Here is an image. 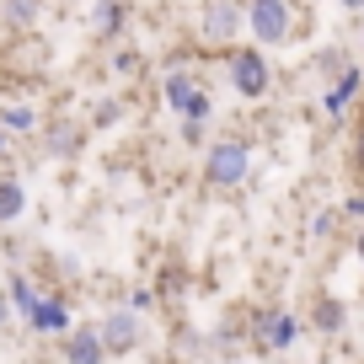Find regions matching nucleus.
Here are the masks:
<instances>
[{
    "mask_svg": "<svg viewBox=\"0 0 364 364\" xmlns=\"http://www.w3.org/2000/svg\"><path fill=\"white\" fill-rule=\"evenodd\" d=\"M353 257L364 262V225H359V236H353Z\"/></svg>",
    "mask_w": 364,
    "mask_h": 364,
    "instance_id": "25",
    "label": "nucleus"
},
{
    "mask_svg": "<svg viewBox=\"0 0 364 364\" xmlns=\"http://www.w3.org/2000/svg\"><path fill=\"white\" fill-rule=\"evenodd\" d=\"M33 332H43V338H65L75 321H70V306L65 300H54V295H43V306L33 311V321H27Z\"/></svg>",
    "mask_w": 364,
    "mask_h": 364,
    "instance_id": "12",
    "label": "nucleus"
},
{
    "mask_svg": "<svg viewBox=\"0 0 364 364\" xmlns=\"http://www.w3.org/2000/svg\"><path fill=\"white\" fill-rule=\"evenodd\" d=\"M0 150H6V129H0Z\"/></svg>",
    "mask_w": 364,
    "mask_h": 364,
    "instance_id": "27",
    "label": "nucleus"
},
{
    "mask_svg": "<svg viewBox=\"0 0 364 364\" xmlns=\"http://www.w3.org/2000/svg\"><path fill=\"white\" fill-rule=\"evenodd\" d=\"M6 295H11V311H16L22 321H33V311L43 306V289H38L33 279H27V273H16L11 284H6Z\"/></svg>",
    "mask_w": 364,
    "mask_h": 364,
    "instance_id": "13",
    "label": "nucleus"
},
{
    "mask_svg": "<svg viewBox=\"0 0 364 364\" xmlns=\"http://www.w3.org/2000/svg\"><path fill=\"white\" fill-rule=\"evenodd\" d=\"M247 33V0H204V16H198V38L215 48H230Z\"/></svg>",
    "mask_w": 364,
    "mask_h": 364,
    "instance_id": "4",
    "label": "nucleus"
},
{
    "mask_svg": "<svg viewBox=\"0 0 364 364\" xmlns=\"http://www.w3.org/2000/svg\"><path fill=\"white\" fill-rule=\"evenodd\" d=\"M311 327H316V332H343V327H348V306L332 300V295H321L316 306H311Z\"/></svg>",
    "mask_w": 364,
    "mask_h": 364,
    "instance_id": "16",
    "label": "nucleus"
},
{
    "mask_svg": "<svg viewBox=\"0 0 364 364\" xmlns=\"http://www.w3.org/2000/svg\"><path fill=\"white\" fill-rule=\"evenodd\" d=\"M124 113H129V107L118 102V97H102V102H91V129H113V124H124Z\"/></svg>",
    "mask_w": 364,
    "mask_h": 364,
    "instance_id": "17",
    "label": "nucleus"
},
{
    "mask_svg": "<svg viewBox=\"0 0 364 364\" xmlns=\"http://www.w3.org/2000/svg\"><path fill=\"white\" fill-rule=\"evenodd\" d=\"M209 139V124H182V145H204Z\"/></svg>",
    "mask_w": 364,
    "mask_h": 364,
    "instance_id": "20",
    "label": "nucleus"
},
{
    "mask_svg": "<svg viewBox=\"0 0 364 364\" xmlns=\"http://www.w3.org/2000/svg\"><path fill=\"white\" fill-rule=\"evenodd\" d=\"M198 91H204V80L193 75V70H166V80H161V97H166V107L171 113H188V107H193V97Z\"/></svg>",
    "mask_w": 364,
    "mask_h": 364,
    "instance_id": "11",
    "label": "nucleus"
},
{
    "mask_svg": "<svg viewBox=\"0 0 364 364\" xmlns=\"http://www.w3.org/2000/svg\"><path fill=\"white\" fill-rule=\"evenodd\" d=\"M300 33L295 0H247V38L257 48H284Z\"/></svg>",
    "mask_w": 364,
    "mask_h": 364,
    "instance_id": "2",
    "label": "nucleus"
},
{
    "mask_svg": "<svg viewBox=\"0 0 364 364\" xmlns=\"http://www.w3.org/2000/svg\"><path fill=\"white\" fill-rule=\"evenodd\" d=\"M225 80L236 97H247V102H262L273 91V70H268V48L257 43H230L225 48Z\"/></svg>",
    "mask_w": 364,
    "mask_h": 364,
    "instance_id": "1",
    "label": "nucleus"
},
{
    "mask_svg": "<svg viewBox=\"0 0 364 364\" xmlns=\"http://www.w3.org/2000/svg\"><path fill=\"white\" fill-rule=\"evenodd\" d=\"M0 129H6V134H38L43 118H38L33 102H11V107H0Z\"/></svg>",
    "mask_w": 364,
    "mask_h": 364,
    "instance_id": "15",
    "label": "nucleus"
},
{
    "mask_svg": "<svg viewBox=\"0 0 364 364\" xmlns=\"http://www.w3.org/2000/svg\"><path fill=\"white\" fill-rule=\"evenodd\" d=\"M6 11H11V27H33L38 22V0H6Z\"/></svg>",
    "mask_w": 364,
    "mask_h": 364,
    "instance_id": "19",
    "label": "nucleus"
},
{
    "mask_svg": "<svg viewBox=\"0 0 364 364\" xmlns=\"http://www.w3.org/2000/svg\"><path fill=\"white\" fill-rule=\"evenodd\" d=\"M38 134H43V150L54 161H75L80 145H86V124H75V118H54V124H43Z\"/></svg>",
    "mask_w": 364,
    "mask_h": 364,
    "instance_id": "5",
    "label": "nucleus"
},
{
    "mask_svg": "<svg viewBox=\"0 0 364 364\" xmlns=\"http://www.w3.org/2000/svg\"><path fill=\"white\" fill-rule=\"evenodd\" d=\"M252 171V145L247 139H215L204 150V182L209 188H241Z\"/></svg>",
    "mask_w": 364,
    "mask_h": 364,
    "instance_id": "3",
    "label": "nucleus"
},
{
    "mask_svg": "<svg viewBox=\"0 0 364 364\" xmlns=\"http://www.w3.org/2000/svg\"><path fill=\"white\" fill-rule=\"evenodd\" d=\"M156 306V295H150V289H134V295H129V311H150Z\"/></svg>",
    "mask_w": 364,
    "mask_h": 364,
    "instance_id": "22",
    "label": "nucleus"
},
{
    "mask_svg": "<svg viewBox=\"0 0 364 364\" xmlns=\"http://www.w3.org/2000/svg\"><path fill=\"white\" fill-rule=\"evenodd\" d=\"M27 215V188H22V177H0V230L11 225V220H22Z\"/></svg>",
    "mask_w": 364,
    "mask_h": 364,
    "instance_id": "14",
    "label": "nucleus"
},
{
    "mask_svg": "<svg viewBox=\"0 0 364 364\" xmlns=\"http://www.w3.org/2000/svg\"><path fill=\"white\" fill-rule=\"evenodd\" d=\"M97 332H102V343H107V359H113V353H134L139 348V311H113V316L97 321Z\"/></svg>",
    "mask_w": 364,
    "mask_h": 364,
    "instance_id": "6",
    "label": "nucleus"
},
{
    "mask_svg": "<svg viewBox=\"0 0 364 364\" xmlns=\"http://www.w3.org/2000/svg\"><path fill=\"white\" fill-rule=\"evenodd\" d=\"M353 166L364 171V124H359V134H353Z\"/></svg>",
    "mask_w": 364,
    "mask_h": 364,
    "instance_id": "23",
    "label": "nucleus"
},
{
    "mask_svg": "<svg viewBox=\"0 0 364 364\" xmlns=\"http://www.w3.org/2000/svg\"><path fill=\"white\" fill-rule=\"evenodd\" d=\"M113 75H145V54L134 43H118L113 48Z\"/></svg>",
    "mask_w": 364,
    "mask_h": 364,
    "instance_id": "18",
    "label": "nucleus"
},
{
    "mask_svg": "<svg viewBox=\"0 0 364 364\" xmlns=\"http://www.w3.org/2000/svg\"><path fill=\"white\" fill-rule=\"evenodd\" d=\"M6 321H11V295L0 289V332H6Z\"/></svg>",
    "mask_w": 364,
    "mask_h": 364,
    "instance_id": "24",
    "label": "nucleus"
},
{
    "mask_svg": "<svg viewBox=\"0 0 364 364\" xmlns=\"http://www.w3.org/2000/svg\"><path fill=\"white\" fill-rule=\"evenodd\" d=\"M65 364H107V343L97 332V321L65 332Z\"/></svg>",
    "mask_w": 364,
    "mask_h": 364,
    "instance_id": "9",
    "label": "nucleus"
},
{
    "mask_svg": "<svg viewBox=\"0 0 364 364\" xmlns=\"http://www.w3.org/2000/svg\"><path fill=\"white\" fill-rule=\"evenodd\" d=\"M343 215H348V220H364V193H348V198H343Z\"/></svg>",
    "mask_w": 364,
    "mask_h": 364,
    "instance_id": "21",
    "label": "nucleus"
},
{
    "mask_svg": "<svg viewBox=\"0 0 364 364\" xmlns=\"http://www.w3.org/2000/svg\"><path fill=\"white\" fill-rule=\"evenodd\" d=\"M359 91H364V70L343 65L338 80L327 86V97H321V113H327V118H348V102H359Z\"/></svg>",
    "mask_w": 364,
    "mask_h": 364,
    "instance_id": "7",
    "label": "nucleus"
},
{
    "mask_svg": "<svg viewBox=\"0 0 364 364\" xmlns=\"http://www.w3.org/2000/svg\"><path fill=\"white\" fill-rule=\"evenodd\" d=\"M91 33H97V43H124L129 6L124 0H91Z\"/></svg>",
    "mask_w": 364,
    "mask_h": 364,
    "instance_id": "8",
    "label": "nucleus"
},
{
    "mask_svg": "<svg viewBox=\"0 0 364 364\" xmlns=\"http://www.w3.org/2000/svg\"><path fill=\"white\" fill-rule=\"evenodd\" d=\"M338 6L343 11H364V0H338Z\"/></svg>",
    "mask_w": 364,
    "mask_h": 364,
    "instance_id": "26",
    "label": "nucleus"
},
{
    "mask_svg": "<svg viewBox=\"0 0 364 364\" xmlns=\"http://www.w3.org/2000/svg\"><path fill=\"white\" fill-rule=\"evenodd\" d=\"M300 316H289V311H273V316H262V327H257V343L268 353H284V348H295L300 343Z\"/></svg>",
    "mask_w": 364,
    "mask_h": 364,
    "instance_id": "10",
    "label": "nucleus"
}]
</instances>
